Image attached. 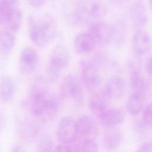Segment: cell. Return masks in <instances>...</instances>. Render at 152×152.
Instances as JSON below:
<instances>
[{
	"instance_id": "8",
	"label": "cell",
	"mask_w": 152,
	"mask_h": 152,
	"mask_svg": "<svg viewBox=\"0 0 152 152\" xmlns=\"http://www.w3.org/2000/svg\"><path fill=\"white\" fill-rule=\"evenodd\" d=\"M39 62V55L35 49L26 47L22 49L19 58V68L24 75L31 74L36 68Z\"/></svg>"
},
{
	"instance_id": "6",
	"label": "cell",
	"mask_w": 152,
	"mask_h": 152,
	"mask_svg": "<svg viewBox=\"0 0 152 152\" xmlns=\"http://www.w3.org/2000/svg\"><path fill=\"white\" fill-rule=\"evenodd\" d=\"M57 135L59 141L63 144H68L75 141L77 129L75 119L71 116L62 117L58 124Z\"/></svg>"
},
{
	"instance_id": "29",
	"label": "cell",
	"mask_w": 152,
	"mask_h": 152,
	"mask_svg": "<svg viewBox=\"0 0 152 152\" xmlns=\"http://www.w3.org/2000/svg\"><path fill=\"white\" fill-rule=\"evenodd\" d=\"M141 124L144 128H150L152 122V107L151 104L148 103L143 109Z\"/></svg>"
},
{
	"instance_id": "19",
	"label": "cell",
	"mask_w": 152,
	"mask_h": 152,
	"mask_svg": "<svg viewBox=\"0 0 152 152\" xmlns=\"http://www.w3.org/2000/svg\"><path fill=\"white\" fill-rule=\"evenodd\" d=\"M122 141V133L116 127L107 128L103 137V145L106 150L115 151L120 146Z\"/></svg>"
},
{
	"instance_id": "15",
	"label": "cell",
	"mask_w": 152,
	"mask_h": 152,
	"mask_svg": "<svg viewBox=\"0 0 152 152\" xmlns=\"http://www.w3.org/2000/svg\"><path fill=\"white\" fill-rule=\"evenodd\" d=\"M110 101L101 90L91 97L89 101L90 109L99 118L110 107Z\"/></svg>"
},
{
	"instance_id": "36",
	"label": "cell",
	"mask_w": 152,
	"mask_h": 152,
	"mask_svg": "<svg viewBox=\"0 0 152 152\" xmlns=\"http://www.w3.org/2000/svg\"><path fill=\"white\" fill-rule=\"evenodd\" d=\"M112 1H114V2H121V1H124V0H112Z\"/></svg>"
},
{
	"instance_id": "17",
	"label": "cell",
	"mask_w": 152,
	"mask_h": 152,
	"mask_svg": "<svg viewBox=\"0 0 152 152\" xmlns=\"http://www.w3.org/2000/svg\"><path fill=\"white\" fill-rule=\"evenodd\" d=\"M15 90V83L11 77L3 75L0 77V100L3 103H8L13 99Z\"/></svg>"
},
{
	"instance_id": "16",
	"label": "cell",
	"mask_w": 152,
	"mask_h": 152,
	"mask_svg": "<svg viewBox=\"0 0 152 152\" xmlns=\"http://www.w3.org/2000/svg\"><path fill=\"white\" fill-rule=\"evenodd\" d=\"M64 14L66 21L74 26H83L90 21L78 9L75 2L66 5L65 7Z\"/></svg>"
},
{
	"instance_id": "4",
	"label": "cell",
	"mask_w": 152,
	"mask_h": 152,
	"mask_svg": "<svg viewBox=\"0 0 152 152\" xmlns=\"http://www.w3.org/2000/svg\"><path fill=\"white\" fill-rule=\"evenodd\" d=\"M63 94L68 97L77 105H82L84 102V93L78 79L72 74L67 75L62 84Z\"/></svg>"
},
{
	"instance_id": "18",
	"label": "cell",
	"mask_w": 152,
	"mask_h": 152,
	"mask_svg": "<svg viewBox=\"0 0 152 152\" xmlns=\"http://www.w3.org/2000/svg\"><path fill=\"white\" fill-rule=\"evenodd\" d=\"M130 17L138 28H144L148 23V15L145 5L137 2L131 7L129 11Z\"/></svg>"
},
{
	"instance_id": "10",
	"label": "cell",
	"mask_w": 152,
	"mask_h": 152,
	"mask_svg": "<svg viewBox=\"0 0 152 152\" xmlns=\"http://www.w3.org/2000/svg\"><path fill=\"white\" fill-rule=\"evenodd\" d=\"M28 33L31 42L37 47L43 48L49 42L39 22L38 17L30 16L28 18Z\"/></svg>"
},
{
	"instance_id": "14",
	"label": "cell",
	"mask_w": 152,
	"mask_h": 152,
	"mask_svg": "<svg viewBox=\"0 0 152 152\" xmlns=\"http://www.w3.org/2000/svg\"><path fill=\"white\" fill-rule=\"evenodd\" d=\"M74 49L80 55L90 53L95 48L96 43L88 32L80 33L74 39Z\"/></svg>"
},
{
	"instance_id": "9",
	"label": "cell",
	"mask_w": 152,
	"mask_h": 152,
	"mask_svg": "<svg viewBox=\"0 0 152 152\" xmlns=\"http://www.w3.org/2000/svg\"><path fill=\"white\" fill-rule=\"evenodd\" d=\"M102 91L110 100L121 99L126 91V83L119 76H115L107 81Z\"/></svg>"
},
{
	"instance_id": "28",
	"label": "cell",
	"mask_w": 152,
	"mask_h": 152,
	"mask_svg": "<svg viewBox=\"0 0 152 152\" xmlns=\"http://www.w3.org/2000/svg\"><path fill=\"white\" fill-rule=\"evenodd\" d=\"M37 152H55L52 140L48 136L42 138L38 144Z\"/></svg>"
},
{
	"instance_id": "2",
	"label": "cell",
	"mask_w": 152,
	"mask_h": 152,
	"mask_svg": "<svg viewBox=\"0 0 152 152\" xmlns=\"http://www.w3.org/2000/svg\"><path fill=\"white\" fill-rule=\"evenodd\" d=\"M71 56L68 49L64 45L56 46L53 50L46 68L47 78L50 82L56 81L64 70L69 65Z\"/></svg>"
},
{
	"instance_id": "20",
	"label": "cell",
	"mask_w": 152,
	"mask_h": 152,
	"mask_svg": "<svg viewBox=\"0 0 152 152\" xmlns=\"http://www.w3.org/2000/svg\"><path fill=\"white\" fill-rule=\"evenodd\" d=\"M20 138L25 142H30L37 135L39 128L33 122L23 121L18 124L17 128Z\"/></svg>"
},
{
	"instance_id": "5",
	"label": "cell",
	"mask_w": 152,
	"mask_h": 152,
	"mask_svg": "<svg viewBox=\"0 0 152 152\" xmlns=\"http://www.w3.org/2000/svg\"><path fill=\"white\" fill-rule=\"evenodd\" d=\"M75 4L90 21L101 18L107 12V7L103 0H77Z\"/></svg>"
},
{
	"instance_id": "21",
	"label": "cell",
	"mask_w": 152,
	"mask_h": 152,
	"mask_svg": "<svg viewBox=\"0 0 152 152\" xmlns=\"http://www.w3.org/2000/svg\"><path fill=\"white\" fill-rule=\"evenodd\" d=\"M76 121V126L78 135H81L83 137H91L95 130V122L94 119L88 115H80Z\"/></svg>"
},
{
	"instance_id": "34",
	"label": "cell",
	"mask_w": 152,
	"mask_h": 152,
	"mask_svg": "<svg viewBox=\"0 0 152 152\" xmlns=\"http://www.w3.org/2000/svg\"><path fill=\"white\" fill-rule=\"evenodd\" d=\"M6 123V119L5 115L0 111V131L3 129Z\"/></svg>"
},
{
	"instance_id": "11",
	"label": "cell",
	"mask_w": 152,
	"mask_h": 152,
	"mask_svg": "<svg viewBox=\"0 0 152 152\" xmlns=\"http://www.w3.org/2000/svg\"><path fill=\"white\" fill-rule=\"evenodd\" d=\"M151 38L149 33L144 28H138L133 36V48L140 56L147 55L151 49Z\"/></svg>"
},
{
	"instance_id": "3",
	"label": "cell",
	"mask_w": 152,
	"mask_h": 152,
	"mask_svg": "<svg viewBox=\"0 0 152 152\" xmlns=\"http://www.w3.org/2000/svg\"><path fill=\"white\" fill-rule=\"evenodd\" d=\"M115 27L103 21H96L91 24L88 33L93 37L96 45L103 47L113 40Z\"/></svg>"
},
{
	"instance_id": "7",
	"label": "cell",
	"mask_w": 152,
	"mask_h": 152,
	"mask_svg": "<svg viewBox=\"0 0 152 152\" xmlns=\"http://www.w3.org/2000/svg\"><path fill=\"white\" fill-rule=\"evenodd\" d=\"M79 66L81 77L86 86L90 89L97 87L101 82V76L96 65L88 61L82 60Z\"/></svg>"
},
{
	"instance_id": "23",
	"label": "cell",
	"mask_w": 152,
	"mask_h": 152,
	"mask_svg": "<svg viewBox=\"0 0 152 152\" xmlns=\"http://www.w3.org/2000/svg\"><path fill=\"white\" fill-rule=\"evenodd\" d=\"M145 96L131 91L126 102V109L131 115L135 116L142 110Z\"/></svg>"
},
{
	"instance_id": "27",
	"label": "cell",
	"mask_w": 152,
	"mask_h": 152,
	"mask_svg": "<svg viewBox=\"0 0 152 152\" xmlns=\"http://www.w3.org/2000/svg\"><path fill=\"white\" fill-rule=\"evenodd\" d=\"M79 152H99V145L92 137H84L79 145Z\"/></svg>"
},
{
	"instance_id": "13",
	"label": "cell",
	"mask_w": 152,
	"mask_h": 152,
	"mask_svg": "<svg viewBox=\"0 0 152 152\" xmlns=\"http://www.w3.org/2000/svg\"><path fill=\"white\" fill-rule=\"evenodd\" d=\"M98 118L106 128H115L122 123L125 118V113L119 108L109 107Z\"/></svg>"
},
{
	"instance_id": "24",
	"label": "cell",
	"mask_w": 152,
	"mask_h": 152,
	"mask_svg": "<svg viewBox=\"0 0 152 152\" xmlns=\"http://www.w3.org/2000/svg\"><path fill=\"white\" fill-rule=\"evenodd\" d=\"M38 20L49 42L53 40L58 32L57 24L55 18L49 14H46L38 17Z\"/></svg>"
},
{
	"instance_id": "26",
	"label": "cell",
	"mask_w": 152,
	"mask_h": 152,
	"mask_svg": "<svg viewBox=\"0 0 152 152\" xmlns=\"http://www.w3.org/2000/svg\"><path fill=\"white\" fill-rule=\"evenodd\" d=\"M18 0H0V26H5L11 12L18 7Z\"/></svg>"
},
{
	"instance_id": "1",
	"label": "cell",
	"mask_w": 152,
	"mask_h": 152,
	"mask_svg": "<svg viewBox=\"0 0 152 152\" xmlns=\"http://www.w3.org/2000/svg\"><path fill=\"white\" fill-rule=\"evenodd\" d=\"M28 107L34 116L50 119L58 114L60 103L56 97L48 94L45 81L39 78L31 88Z\"/></svg>"
},
{
	"instance_id": "12",
	"label": "cell",
	"mask_w": 152,
	"mask_h": 152,
	"mask_svg": "<svg viewBox=\"0 0 152 152\" xmlns=\"http://www.w3.org/2000/svg\"><path fill=\"white\" fill-rule=\"evenodd\" d=\"M129 75L131 91L146 95L148 84L140 69L133 64L129 65Z\"/></svg>"
},
{
	"instance_id": "33",
	"label": "cell",
	"mask_w": 152,
	"mask_h": 152,
	"mask_svg": "<svg viewBox=\"0 0 152 152\" xmlns=\"http://www.w3.org/2000/svg\"><path fill=\"white\" fill-rule=\"evenodd\" d=\"M145 69L147 74L148 75L151 74V57L148 58L146 64H145Z\"/></svg>"
},
{
	"instance_id": "30",
	"label": "cell",
	"mask_w": 152,
	"mask_h": 152,
	"mask_svg": "<svg viewBox=\"0 0 152 152\" xmlns=\"http://www.w3.org/2000/svg\"><path fill=\"white\" fill-rule=\"evenodd\" d=\"M137 152H152L151 142L148 141L144 142L139 147Z\"/></svg>"
},
{
	"instance_id": "35",
	"label": "cell",
	"mask_w": 152,
	"mask_h": 152,
	"mask_svg": "<svg viewBox=\"0 0 152 152\" xmlns=\"http://www.w3.org/2000/svg\"><path fill=\"white\" fill-rule=\"evenodd\" d=\"M11 152H25V151L21 146L17 145L12 147Z\"/></svg>"
},
{
	"instance_id": "32",
	"label": "cell",
	"mask_w": 152,
	"mask_h": 152,
	"mask_svg": "<svg viewBox=\"0 0 152 152\" xmlns=\"http://www.w3.org/2000/svg\"><path fill=\"white\" fill-rule=\"evenodd\" d=\"M46 0H27L28 4L33 8H40L44 5Z\"/></svg>"
},
{
	"instance_id": "25",
	"label": "cell",
	"mask_w": 152,
	"mask_h": 152,
	"mask_svg": "<svg viewBox=\"0 0 152 152\" xmlns=\"http://www.w3.org/2000/svg\"><path fill=\"white\" fill-rule=\"evenodd\" d=\"M23 21V14L20 8L14 9L10 14L5 26L7 30L13 33H17L20 28Z\"/></svg>"
},
{
	"instance_id": "31",
	"label": "cell",
	"mask_w": 152,
	"mask_h": 152,
	"mask_svg": "<svg viewBox=\"0 0 152 152\" xmlns=\"http://www.w3.org/2000/svg\"><path fill=\"white\" fill-rule=\"evenodd\" d=\"M55 152H72V150L66 144L62 143L55 148Z\"/></svg>"
},
{
	"instance_id": "22",
	"label": "cell",
	"mask_w": 152,
	"mask_h": 152,
	"mask_svg": "<svg viewBox=\"0 0 152 152\" xmlns=\"http://www.w3.org/2000/svg\"><path fill=\"white\" fill-rule=\"evenodd\" d=\"M15 45V37L13 33L8 30L0 31V54L8 56L12 52Z\"/></svg>"
}]
</instances>
